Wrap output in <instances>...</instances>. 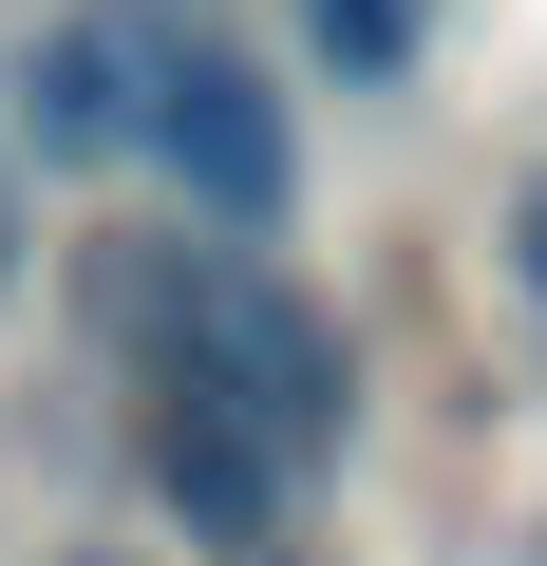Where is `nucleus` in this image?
<instances>
[{"instance_id": "nucleus-1", "label": "nucleus", "mask_w": 547, "mask_h": 566, "mask_svg": "<svg viewBox=\"0 0 547 566\" xmlns=\"http://www.w3.org/2000/svg\"><path fill=\"white\" fill-rule=\"evenodd\" d=\"M95 340L133 359V397H208L284 472H322L359 434V340L322 322V283H284L264 245H189V227L95 245Z\"/></svg>"}, {"instance_id": "nucleus-2", "label": "nucleus", "mask_w": 547, "mask_h": 566, "mask_svg": "<svg viewBox=\"0 0 547 566\" xmlns=\"http://www.w3.org/2000/svg\"><path fill=\"white\" fill-rule=\"evenodd\" d=\"M95 76H114V133L189 189V227H284L303 133L264 95V57H227L189 0H95Z\"/></svg>"}, {"instance_id": "nucleus-3", "label": "nucleus", "mask_w": 547, "mask_h": 566, "mask_svg": "<svg viewBox=\"0 0 547 566\" xmlns=\"http://www.w3.org/2000/svg\"><path fill=\"white\" fill-rule=\"evenodd\" d=\"M151 491H170L208 547H245V566H264V547H284V491H303V472L264 453V434H227L208 397H151Z\"/></svg>"}, {"instance_id": "nucleus-4", "label": "nucleus", "mask_w": 547, "mask_h": 566, "mask_svg": "<svg viewBox=\"0 0 547 566\" xmlns=\"http://www.w3.org/2000/svg\"><path fill=\"white\" fill-rule=\"evenodd\" d=\"M20 133H39V151H95V133H114V76H95V20H57V39L20 57Z\"/></svg>"}, {"instance_id": "nucleus-5", "label": "nucleus", "mask_w": 547, "mask_h": 566, "mask_svg": "<svg viewBox=\"0 0 547 566\" xmlns=\"http://www.w3.org/2000/svg\"><path fill=\"white\" fill-rule=\"evenodd\" d=\"M322 76H415V0H303Z\"/></svg>"}, {"instance_id": "nucleus-6", "label": "nucleus", "mask_w": 547, "mask_h": 566, "mask_svg": "<svg viewBox=\"0 0 547 566\" xmlns=\"http://www.w3.org/2000/svg\"><path fill=\"white\" fill-rule=\"evenodd\" d=\"M509 283H528V322H547V170L509 189Z\"/></svg>"}, {"instance_id": "nucleus-7", "label": "nucleus", "mask_w": 547, "mask_h": 566, "mask_svg": "<svg viewBox=\"0 0 547 566\" xmlns=\"http://www.w3.org/2000/svg\"><path fill=\"white\" fill-rule=\"evenodd\" d=\"M0 303H20V189H0Z\"/></svg>"}]
</instances>
